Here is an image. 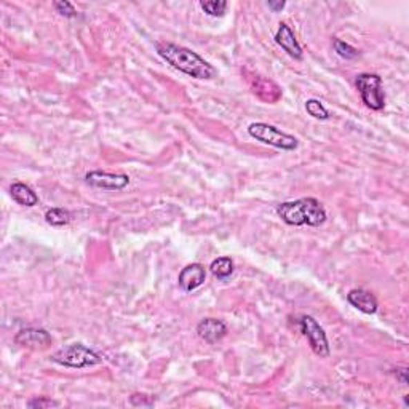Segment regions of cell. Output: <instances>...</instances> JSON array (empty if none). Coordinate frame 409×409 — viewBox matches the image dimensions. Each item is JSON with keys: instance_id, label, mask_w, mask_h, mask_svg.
<instances>
[{"instance_id": "6da1fadb", "label": "cell", "mask_w": 409, "mask_h": 409, "mask_svg": "<svg viewBox=\"0 0 409 409\" xmlns=\"http://www.w3.org/2000/svg\"><path fill=\"white\" fill-rule=\"evenodd\" d=\"M155 48L157 53L179 73L198 80H211L218 75L214 66L209 64L207 59H203L200 55L191 48L171 42H158L155 44Z\"/></svg>"}, {"instance_id": "7a4b0ae2", "label": "cell", "mask_w": 409, "mask_h": 409, "mask_svg": "<svg viewBox=\"0 0 409 409\" xmlns=\"http://www.w3.org/2000/svg\"><path fill=\"white\" fill-rule=\"evenodd\" d=\"M277 214L281 218V221L288 226L301 227V226H310V227H320L326 222V209L320 200L312 197L299 198L294 202H283L277 207Z\"/></svg>"}, {"instance_id": "3957f363", "label": "cell", "mask_w": 409, "mask_h": 409, "mask_svg": "<svg viewBox=\"0 0 409 409\" xmlns=\"http://www.w3.org/2000/svg\"><path fill=\"white\" fill-rule=\"evenodd\" d=\"M51 361L64 368L84 370V368L101 365L102 358L95 350H91L90 347L82 344V342H75V344H69L58 352H55L51 355Z\"/></svg>"}, {"instance_id": "277c9868", "label": "cell", "mask_w": 409, "mask_h": 409, "mask_svg": "<svg viewBox=\"0 0 409 409\" xmlns=\"http://www.w3.org/2000/svg\"><path fill=\"white\" fill-rule=\"evenodd\" d=\"M248 135L256 141L264 142L272 147H277L281 151H294L298 149L299 141L298 137L288 133L278 130L277 126L264 124V122H256L248 126Z\"/></svg>"}, {"instance_id": "5b68a950", "label": "cell", "mask_w": 409, "mask_h": 409, "mask_svg": "<svg viewBox=\"0 0 409 409\" xmlns=\"http://www.w3.org/2000/svg\"><path fill=\"white\" fill-rule=\"evenodd\" d=\"M356 88L361 95V101L371 111H382L386 107V93L382 88V79L377 74H358Z\"/></svg>"}, {"instance_id": "8992f818", "label": "cell", "mask_w": 409, "mask_h": 409, "mask_svg": "<svg viewBox=\"0 0 409 409\" xmlns=\"http://www.w3.org/2000/svg\"><path fill=\"white\" fill-rule=\"evenodd\" d=\"M299 326L303 334L307 337V341H309L310 349L314 350V354L320 358L330 356L328 337H326V332L321 328L318 321H316L314 316L304 315L303 318L299 320Z\"/></svg>"}, {"instance_id": "52a82bcc", "label": "cell", "mask_w": 409, "mask_h": 409, "mask_svg": "<svg viewBox=\"0 0 409 409\" xmlns=\"http://www.w3.org/2000/svg\"><path fill=\"white\" fill-rule=\"evenodd\" d=\"M85 181L91 187L102 189V191H122L130 184V178H128V175H122V173L90 171L86 173Z\"/></svg>"}, {"instance_id": "ba28073f", "label": "cell", "mask_w": 409, "mask_h": 409, "mask_svg": "<svg viewBox=\"0 0 409 409\" xmlns=\"http://www.w3.org/2000/svg\"><path fill=\"white\" fill-rule=\"evenodd\" d=\"M248 82H249V86H251L253 93L258 96L260 101L274 104V102H277L281 98V90L275 82L256 74L248 77Z\"/></svg>"}, {"instance_id": "9c48e42d", "label": "cell", "mask_w": 409, "mask_h": 409, "mask_svg": "<svg viewBox=\"0 0 409 409\" xmlns=\"http://www.w3.org/2000/svg\"><path fill=\"white\" fill-rule=\"evenodd\" d=\"M15 342L18 345L29 347V349H47L51 345L50 332L42 328H24L15 336Z\"/></svg>"}, {"instance_id": "30bf717a", "label": "cell", "mask_w": 409, "mask_h": 409, "mask_svg": "<svg viewBox=\"0 0 409 409\" xmlns=\"http://www.w3.org/2000/svg\"><path fill=\"white\" fill-rule=\"evenodd\" d=\"M207 280V270L202 264H189L184 267L181 272H179L178 283L184 291L191 293V291L200 288Z\"/></svg>"}, {"instance_id": "8fae6325", "label": "cell", "mask_w": 409, "mask_h": 409, "mask_svg": "<svg viewBox=\"0 0 409 409\" xmlns=\"http://www.w3.org/2000/svg\"><path fill=\"white\" fill-rule=\"evenodd\" d=\"M275 42H277L280 47L291 56V58L298 61L303 59L304 56L303 47H301L298 39H296L293 29H291L286 23H280L277 34H275Z\"/></svg>"}, {"instance_id": "7c38bea8", "label": "cell", "mask_w": 409, "mask_h": 409, "mask_svg": "<svg viewBox=\"0 0 409 409\" xmlns=\"http://www.w3.org/2000/svg\"><path fill=\"white\" fill-rule=\"evenodd\" d=\"M197 334L208 344H216L227 334V326L218 318H204L197 326Z\"/></svg>"}, {"instance_id": "4fadbf2b", "label": "cell", "mask_w": 409, "mask_h": 409, "mask_svg": "<svg viewBox=\"0 0 409 409\" xmlns=\"http://www.w3.org/2000/svg\"><path fill=\"white\" fill-rule=\"evenodd\" d=\"M347 301H349V304L352 307H355V309H358L366 315L376 314L377 309H379L376 296L368 289L356 288V289L349 291V294H347Z\"/></svg>"}, {"instance_id": "5bb4252c", "label": "cell", "mask_w": 409, "mask_h": 409, "mask_svg": "<svg viewBox=\"0 0 409 409\" xmlns=\"http://www.w3.org/2000/svg\"><path fill=\"white\" fill-rule=\"evenodd\" d=\"M10 193H12L13 200L18 204H23V207H35V204L39 203L37 193L24 182H15L13 186L10 187Z\"/></svg>"}, {"instance_id": "9a60e30c", "label": "cell", "mask_w": 409, "mask_h": 409, "mask_svg": "<svg viewBox=\"0 0 409 409\" xmlns=\"http://www.w3.org/2000/svg\"><path fill=\"white\" fill-rule=\"evenodd\" d=\"M209 270L218 280H227L234 274V260L227 258V256H222V258L213 260L211 265H209Z\"/></svg>"}, {"instance_id": "2e32d148", "label": "cell", "mask_w": 409, "mask_h": 409, "mask_svg": "<svg viewBox=\"0 0 409 409\" xmlns=\"http://www.w3.org/2000/svg\"><path fill=\"white\" fill-rule=\"evenodd\" d=\"M45 221L53 227H63L73 221V213L68 211L64 208H50L45 213Z\"/></svg>"}, {"instance_id": "e0dca14e", "label": "cell", "mask_w": 409, "mask_h": 409, "mask_svg": "<svg viewBox=\"0 0 409 409\" xmlns=\"http://www.w3.org/2000/svg\"><path fill=\"white\" fill-rule=\"evenodd\" d=\"M305 111L307 114L314 117L316 120H328L330 119V111L326 109V107L321 104L318 99H307L305 101Z\"/></svg>"}, {"instance_id": "ac0fdd59", "label": "cell", "mask_w": 409, "mask_h": 409, "mask_svg": "<svg viewBox=\"0 0 409 409\" xmlns=\"http://www.w3.org/2000/svg\"><path fill=\"white\" fill-rule=\"evenodd\" d=\"M332 45H334V50L336 53L341 56V58L344 59H355L360 56V51H358L355 47H352L350 44L344 42V40L341 39H334V42H332Z\"/></svg>"}, {"instance_id": "d6986e66", "label": "cell", "mask_w": 409, "mask_h": 409, "mask_svg": "<svg viewBox=\"0 0 409 409\" xmlns=\"http://www.w3.org/2000/svg\"><path fill=\"white\" fill-rule=\"evenodd\" d=\"M200 7L209 17H222L227 10V2H224V0H209V2H200Z\"/></svg>"}, {"instance_id": "ffe728a7", "label": "cell", "mask_w": 409, "mask_h": 409, "mask_svg": "<svg viewBox=\"0 0 409 409\" xmlns=\"http://www.w3.org/2000/svg\"><path fill=\"white\" fill-rule=\"evenodd\" d=\"M59 403L55 401V400H50L47 397H37V398H32L28 403V408H32V409H44V408H58Z\"/></svg>"}, {"instance_id": "44dd1931", "label": "cell", "mask_w": 409, "mask_h": 409, "mask_svg": "<svg viewBox=\"0 0 409 409\" xmlns=\"http://www.w3.org/2000/svg\"><path fill=\"white\" fill-rule=\"evenodd\" d=\"M130 403L133 406H146V408H151L155 405V400H153L152 397L149 395H144V393H133L130 397Z\"/></svg>"}, {"instance_id": "7402d4cb", "label": "cell", "mask_w": 409, "mask_h": 409, "mask_svg": "<svg viewBox=\"0 0 409 409\" xmlns=\"http://www.w3.org/2000/svg\"><path fill=\"white\" fill-rule=\"evenodd\" d=\"M55 8L59 15H63L66 18H75L77 10L70 2H55Z\"/></svg>"}, {"instance_id": "603a6c76", "label": "cell", "mask_w": 409, "mask_h": 409, "mask_svg": "<svg viewBox=\"0 0 409 409\" xmlns=\"http://www.w3.org/2000/svg\"><path fill=\"white\" fill-rule=\"evenodd\" d=\"M267 5H269V8H270V10H274V12L277 13V12H280V10H283V8H285V5H286V3H285V2H277V3H275V2H269Z\"/></svg>"}, {"instance_id": "cb8c5ba5", "label": "cell", "mask_w": 409, "mask_h": 409, "mask_svg": "<svg viewBox=\"0 0 409 409\" xmlns=\"http://www.w3.org/2000/svg\"><path fill=\"white\" fill-rule=\"evenodd\" d=\"M395 376L400 377L401 383H405V386H406V383H408V377H406L408 376V371L406 370H397L395 371Z\"/></svg>"}]
</instances>
